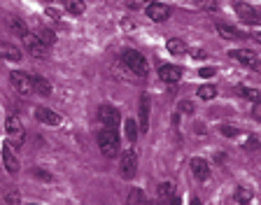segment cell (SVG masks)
I'll return each instance as SVG.
<instances>
[{
	"label": "cell",
	"instance_id": "obj_1",
	"mask_svg": "<svg viewBox=\"0 0 261 205\" xmlns=\"http://www.w3.org/2000/svg\"><path fill=\"white\" fill-rule=\"evenodd\" d=\"M98 147H100V154L105 159H114L119 154V135H117V129H103L98 131Z\"/></svg>",
	"mask_w": 261,
	"mask_h": 205
},
{
	"label": "cell",
	"instance_id": "obj_5",
	"mask_svg": "<svg viewBox=\"0 0 261 205\" xmlns=\"http://www.w3.org/2000/svg\"><path fill=\"white\" fill-rule=\"evenodd\" d=\"M10 82H12V87H14V91L19 93V96H31V93L35 91V87H33V77L26 75V72H21V70L10 72Z\"/></svg>",
	"mask_w": 261,
	"mask_h": 205
},
{
	"label": "cell",
	"instance_id": "obj_19",
	"mask_svg": "<svg viewBox=\"0 0 261 205\" xmlns=\"http://www.w3.org/2000/svg\"><path fill=\"white\" fill-rule=\"evenodd\" d=\"M63 3H65V10L70 12L72 16H82L84 14V10H87L84 0H63Z\"/></svg>",
	"mask_w": 261,
	"mask_h": 205
},
{
	"label": "cell",
	"instance_id": "obj_17",
	"mask_svg": "<svg viewBox=\"0 0 261 205\" xmlns=\"http://www.w3.org/2000/svg\"><path fill=\"white\" fill-rule=\"evenodd\" d=\"M33 87H35V91H38L40 96H49V93H51V84H49V80L42 75L33 77Z\"/></svg>",
	"mask_w": 261,
	"mask_h": 205
},
{
	"label": "cell",
	"instance_id": "obj_4",
	"mask_svg": "<svg viewBox=\"0 0 261 205\" xmlns=\"http://www.w3.org/2000/svg\"><path fill=\"white\" fill-rule=\"evenodd\" d=\"M21 40H23V47H26V52L33 56V59H47V54H49L47 44H44L42 40L35 35V33H23Z\"/></svg>",
	"mask_w": 261,
	"mask_h": 205
},
{
	"label": "cell",
	"instance_id": "obj_7",
	"mask_svg": "<svg viewBox=\"0 0 261 205\" xmlns=\"http://www.w3.org/2000/svg\"><path fill=\"white\" fill-rule=\"evenodd\" d=\"M231 56H233L238 63L247 65L250 70L261 72V61H259V56H256L254 52H250V49H233V52H231Z\"/></svg>",
	"mask_w": 261,
	"mask_h": 205
},
{
	"label": "cell",
	"instance_id": "obj_36",
	"mask_svg": "<svg viewBox=\"0 0 261 205\" xmlns=\"http://www.w3.org/2000/svg\"><path fill=\"white\" fill-rule=\"evenodd\" d=\"M252 114H254L256 119H261V100H259V102H254V110H252Z\"/></svg>",
	"mask_w": 261,
	"mask_h": 205
},
{
	"label": "cell",
	"instance_id": "obj_30",
	"mask_svg": "<svg viewBox=\"0 0 261 205\" xmlns=\"http://www.w3.org/2000/svg\"><path fill=\"white\" fill-rule=\"evenodd\" d=\"M130 200H136V203H145V198H142V191H140V189H136L133 194L128 196V203H130Z\"/></svg>",
	"mask_w": 261,
	"mask_h": 205
},
{
	"label": "cell",
	"instance_id": "obj_18",
	"mask_svg": "<svg viewBox=\"0 0 261 205\" xmlns=\"http://www.w3.org/2000/svg\"><path fill=\"white\" fill-rule=\"evenodd\" d=\"M166 47H168V52L170 54H175V56L187 54V42L185 40H179V38H170L168 42H166Z\"/></svg>",
	"mask_w": 261,
	"mask_h": 205
},
{
	"label": "cell",
	"instance_id": "obj_21",
	"mask_svg": "<svg viewBox=\"0 0 261 205\" xmlns=\"http://www.w3.org/2000/svg\"><path fill=\"white\" fill-rule=\"evenodd\" d=\"M35 35H38L40 40H42L44 44H47V47H51V44L56 42V35L51 31H49V28H44V26H38L35 28Z\"/></svg>",
	"mask_w": 261,
	"mask_h": 205
},
{
	"label": "cell",
	"instance_id": "obj_11",
	"mask_svg": "<svg viewBox=\"0 0 261 205\" xmlns=\"http://www.w3.org/2000/svg\"><path fill=\"white\" fill-rule=\"evenodd\" d=\"M191 173H194V177L198 180V182H205V180L210 177V166H207L205 159H201V157L191 159Z\"/></svg>",
	"mask_w": 261,
	"mask_h": 205
},
{
	"label": "cell",
	"instance_id": "obj_35",
	"mask_svg": "<svg viewBox=\"0 0 261 205\" xmlns=\"http://www.w3.org/2000/svg\"><path fill=\"white\" fill-rule=\"evenodd\" d=\"M47 16H51V19H61V12L54 10V7H49V10H47Z\"/></svg>",
	"mask_w": 261,
	"mask_h": 205
},
{
	"label": "cell",
	"instance_id": "obj_32",
	"mask_svg": "<svg viewBox=\"0 0 261 205\" xmlns=\"http://www.w3.org/2000/svg\"><path fill=\"white\" fill-rule=\"evenodd\" d=\"M33 175H35V177H40V180H44V182H49V173H44V170H38V168H35V170H33Z\"/></svg>",
	"mask_w": 261,
	"mask_h": 205
},
{
	"label": "cell",
	"instance_id": "obj_28",
	"mask_svg": "<svg viewBox=\"0 0 261 205\" xmlns=\"http://www.w3.org/2000/svg\"><path fill=\"white\" fill-rule=\"evenodd\" d=\"M149 3H152V0H128V7L130 10H145Z\"/></svg>",
	"mask_w": 261,
	"mask_h": 205
},
{
	"label": "cell",
	"instance_id": "obj_13",
	"mask_svg": "<svg viewBox=\"0 0 261 205\" xmlns=\"http://www.w3.org/2000/svg\"><path fill=\"white\" fill-rule=\"evenodd\" d=\"M35 119L38 121H42L44 126H59L63 119H61V114H56L54 110H49V108H38L35 110Z\"/></svg>",
	"mask_w": 261,
	"mask_h": 205
},
{
	"label": "cell",
	"instance_id": "obj_9",
	"mask_svg": "<svg viewBox=\"0 0 261 205\" xmlns=\"http://www.w3.org/2000/svg\"><path fill=\"white\" fill-rule=\"evenodd\" d=\"M145 14H147V19L161 23V21H166V19L170 16V7L163 5V3H149V5L145 7Z\"/></svg>",
	"mask_w": 261,
	"mask_h": 205
},
{
	"label": "cell",
	"instance_id": "obj_37",
	"mask_svg": "<svg viewBox=\"0 0 261 205\" xmlns=\"http://www.w3.org/2000/svg\"><path fill=\"white\" fill-rule=\"evenodd\" d=\"M245 147H247V149H256V147H259V142H256V138H250Z\"/></svg>",
	"mask_w": 261,
	"mask_h": 205
},
{
	"label": "cell",
	"instance_id": "obj_24",
	"mask_svg": "<svg viewBox=\"0 0 261 205\" xmlns=\"http://www.w3.org/2000/svg\"><path fill=\"white\" fill-rule=\"evenodd\" d=\"M215 96H217V89L212 87V84H203V87L198 89V98H201V100H212Z\"/></svg>",
	"mask_w": 261,
	"mask_h": 205
},
{
	"label": "cell",
	"instance_id": "obj_38",
	"mask_svg": "<svg viewBox=\"0 0 261 205\" xmlns=\"http://www.w3.org/2000/svg\"><path fill=\"white\" fill-rule=\"evenodd\" d=\"M252 38H254L256 42H261V31H254V33H252Z\"/></svg>",
	"mask_w": 261,
	"mask_h": 205
},
{
	"label": "cell",
	"instance_id": "obj_39",
	"mask_svg": "<svg viewBox=\"0 0 261 205\" xmlns=\"http://www.w3.org/2000/svg\"><path fill=\"white\" fill-rule=\"evenodd\" d=\"M47 3H61V0H47Z\"/></svg>",
	"mask_w": 261,
	"mask_h": 205
},
{
	"label": "cell",
	"instance_id": "obj_2",
	"mask_svg": "<svg viewBox=\"0 0 261 205\" xmlns=\"http://www.w3.org/2000/svg\"><path fill=\"white\" fill-rule=\"evenodd\" d=\"M121 63L126 65V70L133 72V75H138V77H145L147 70H149L147 59L140 54V52H136V49H128V52H124V56H121Z\"/></svg>",
	"mask_w": 261,
	"mask_h": 205
},
{
	"label": "cell",
	"instance_id": "obj_33",
	"mask_svg": "<svg viewBox=\"0 0 261 205\" xmlns=\"http://www.w3.org/2000/svg\"><path fill=\"white\" fill-rule=\"evenodd\" d=\"M5 200H7V203H19V200H21V198H19V194H16V191H10Z\"/></svg>",
	"mask_w": 261,
	"mask_h": 205
},
{
	"label": "cell",
	"instance_id": "obj_29",
	"mask_svg": "<svg viewBox=\"0 0 261 205\" xmlns=\"http://www.w3.org/2000/svg\"><path fill=\"white\" fill-rule=\"evenodd\" d=\"M179 112H187V114H191V112H194V105H191L189 100H182V102H179Z\"/></svg>",
	"mask_w": 261,
	"mask_h": 205
},
{
	"label": "cell",
	"instance_id": "obj_26",
	"mask_svg": "<svg viewBox=\"0 0 261 205\" xmlns=\"http://www.w3.org/2000/svg\"><path fill=\"white\" fill-rule=\"evenodd\" d=\"M10 26H12V33H16L19 38H21L23 33H28V31H26V23L19 21V19H14V16H10Z\"/></svg>",
	"mask_w": 261,
	"mask_h": 205
},
{
	"label": "cell",
	"instance_id": "obj_16",
	"mask_svg": "<svg viewBox=\"0 0 261 205\" xmlns=\"http://www.w3.org/2000/svg\"><path fill=\"white\" fill-rule=\"evenodd\" d=\"M138 129L145 133L149 131V98L142 96L140 98V119H138Z\"/></svg>",
	"mask_w": 261,
	"mask_h": 205
},
{
	"label": "cell",
	"instance_id": "obj_10",
	"mask_svg": "<svg viewBox=\"0 0 261 205\" xmlns=\"http://www.w3.org/2000/svg\"><path fill=\"white\" fill-rule=\"evenodd\" d=\"M159 77L166 84H177L182 80V68H177V65H161L159 68Z\"/></svg>",
	"mask_w": 261,
	"mask_h": 205
},
{
	"label": "cell",
	"instance_id": "obj_20",
	"mask_svg": "<svg viewBox=\"0 0 261 205\" xmlns=\"http://www.w3.org/2000/svg\"><path fill=\"white\" fill-rule=\"evenodd\" d=\"M217 33H219V38H226V40H240L243 38V33L240 31H233L231 26H224V23H217Z\"/></svg>",
	"mask_w": 261,
	"mask_h": 205
},
{
	"label": "cell",
	"instance_id": "obj_3",
	"mask_svg": "<svg viewBox=\"0 0 261 205\" xmlns=\"http://www.w3.org/2000/svg\"><path fill=\"white\" fill-rule=\"evenodd\" d=\"M5 133H7V142L14 147L23 145V138H26V129H23L21 119L19 117H7L5 121Z\"/></svg>",
	"mask_w": 261,
	"mask_h": 205
},
{
	"label": "cell",
	"instance_id": "obj_23",
	"mask_svg": "<svg viewBox=\"0 0 261 205\" xmlns=\"http://www.w3.org/2000/svg\"><path fill=\"white\" fill-rule=\"evenodd\" d=\"M124 126H126V138H128L130 142H136L138 140V124H136V119H126Z\"/></svg>",
	"mask_w": 261,
	"mask_h": 205
},
{
	"label": "cell",
	"instance_id": "obj_8",
	"mask_svg": "<svg viewBox=\"0 0 261 205\" xmlns=\"http://www.w3.org/2000/svg\"><path fill=\"white\" fill-rule=\"evenodd\" d=\"M119 170H121V175H124L126 180L136 177V170H138V157H136V151H124V154H121Z\"/></svg>",
	"mask_w": 261,
	"mask_h": 205
},
{
	"label": "cell",
	"instance_id": "obj_22",
	"mask_svg": "<svg viewBox=\"0 0 261 205\" xmlns=\"http://www.w3.org/2000/svg\"><path fill=\"white\" fill-rule=\"evenodd\" d=\"M233 200L236 203H250L252 200V189L250 187H238L233 194Z\"/></svg>",
	"mask_w": 261,
	"mask_h": 205
},
{
	"label": "cell",
	"instance_id": "obj_14",
	"mask_svg": "<svg viewBox=\"0 0 261 205\" xmlns=\"http://www.w3.org/2000/svg\"><path fill=\"white\" fill-rule=\"evenodd\" d=\"M236 14H238L245 23H256L261 19V16L254 12V7L247 5V3H236Z\"/></svg>",
	"mask_w": 261,
	"mask_h": 205
},
{
	"label": "cell",
	"instance_id": "obj_31",
	"mask_svg": "<svg viewBox=\"0 0 261 205\" xmlns=\"http://www.w3.org/2000/svg\"><path fill=\"white\" fill-rule=\"evenodd\" d=\"M222 133L228 135V138H233V135H238V129H233V126H222Z\"/></svg>",
	"mask_w": 261,
	"mask_h": 205
},
{
	"label": "cell",
	"instance_id": "obj_6",
	"mask_svg": "<svg viewBox=\"0 0 261 205\" xmlns=\"http://www.w3.org/2000/svg\"><path fill=\"white\" fill-rule=\"evenodd\" d=\"M98 121L103 126H108V129H117V126L121 124V114L117 108H112V105H100L98 108Z\"/></svg>",
	"mask_w": 261,
	"mask_h": 205
},
{
	"label": "cell",
	"instance_id": "obj_12",
	"mask_svg": "<svg viewBox=\"0 0 261 205\" xmlns=\"http://www.w3.org/2000/svg\"><path fill=\"white\" fill-rule=\"evenodd\" d=\"M0 154H3V163H5L7 173H19V159L14 157V151H12L10 142H5V145L0 147Z\"/></svg>",
	"mask_w": 261,
	"mask_h": 205
},
{
	"label": "cell",
	"instance_id": "obj_25",
	"mask_svg": "<svg viewBox=\"0 0 261 205\" xmlns=\"http://www.w3.org/2000/svg\"><path fill=\"white\" fill-rule=\"evenodd\" d=\"M159 196H163V198L175 196V184L173 182H161V184H159Z\"/></svg>",
	"mask_w": 261,
	"mask_h": 205
},
{
	"label": "cell",
	"instance_id": "obj_27",
	"mask_svg": "<svg viewBox=\"0 0 261 205\" xmlns=\"http://www.w3.org/2000/svg\"><path fill=\"white\" fill-rule=\"evenodd\" d=\"M238 91H240V96L250 98V100H254V102L261 100V91H254V89H238Z\"/></svg>",
	"mask_w": 261,
	"mask_h": 205
},
{
	"label": "cell",
	"instance_id": "obj_15",
	"mask_svg": "<svg viewBox=\"0 0 261 205\" xmlns=\"http://www.w3.org/2000/svg\"><path fill=\"white\" fill-rule=\"evenodd\" d=\"M0 59L12 61V63H19V61H21V49L14 47V44H10V42H3L0 44Z\"/></svg>",
	"mask_w": 261,
	"mask_h": 205
},
{
	"label": "cell",
	"instance_id": "obj_34",
	"mask_svg": "<svg viewBox=\"0 0 261 205\" xmlns=\"http://www.w3.org/2000/svg\"><path fill=\"white\" fill-rule=\"evenodd\" d=\"M198 75H201V77H212V75H215V70H212V68H201V70H198Z\"/></svg>",
	"mask_w": 261,
	"mask_h": 205
}]
</instances>
